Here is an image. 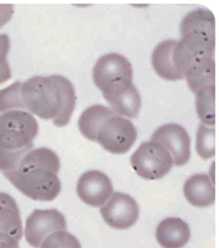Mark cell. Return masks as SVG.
<instances>
[{"label": "cell", "instance_id": "cell-11", "mask_svg": "<svg viewBox=\"0 0 219 248\" xmlns=\"http://www.w3.org/2000/svg\"><path fill=\"white\" fill-rule=\"evenodd\" d=\"M76 193L82 202L93 208H102L113 195V184L104 172L98 170L86 171L78 177Z\"/></svg>", "mask_w": 219, "mask_h": 248}, {"label": "cell", "instance_id": "cell-8", "mask_svg": "<svg viewBox=\"0 0 219 248\" xmlns=\"http://www.w3.org/2000/svg\"><path fill=\"white\" fill-rule=\"evenodd\" d=\"M93 80L100 92L122 81H133V67L125 56L107 53L96 61L93 69Z\"/></svg>", "mask_w": 219, "mask_h": 248}, {"label": "cell", "instance_id": "cell-27", "mask_svg": "<svg viewBox=\"0 0 219 248\" xmlns=\"http://www.w3.org/2000/svg\"><path fill=\"white\" fill-rule=\"evenodd\" d=\"M12 78V70L8 59L5 57H0V85L7 82Z\"/></svg>", "mask_w": 219, "mask_h": 248}, {"label": "cell", "instance_id": "cell-24", "mask_svg": "<svg viewBox=\"0 0 219 248\" xmlns=\"http://www.w3.org/2000/svg\"><path fill=\"white\" fill-rule=\"evenodd\" d=\"M20 89H22V82L16 81L13 85L0 90V113L26 109L22 100Z\"/></svg>", "mask_w": 219, "mask_h": 248}, {"label": "cell", "instance_id": "cell-3", "mask_svg": "<svg viewBox=\"0 0 219 248\" xmlns=\"http://www.w3.org/2000/svg\"><path fill=\"white\" fill-rule=\"evenodd\" d=\"M22 100L31 114L55 119L59 113V90L51 76H34L22 82Z\"/></svg>", "mask_w": 219, "mask_h": 248}, {"label": "cell", "instance_id": "cell-19", "mask_svg": "<svg viewBox=\"0 0 219 248\" xmlns=\"http://www.w3.org/2000/svg\"><path fill=\"white\" fill-rule=\"evenodd\" d=\"M115 115L117 114L108 107L100 104L92 105L82 111L78 118V129L86 140L96 142V136L103 124Z\"/></svg>", "mask_w": 219, "mask_h": 248}, {"label": "cell", "instance_id": "cell-4", "mask_svg": "<svg viewBox=\"0 0 219 248\" xmlns=\"http://www.w3.org/2000/svg\"><path fill=\"white\" fill-rule=\"evenodd\" d=\"M131 165L134 172L142 179L158 180L170 172L173 162L172 157L162 146L148 140L134 151Z\"/></svg>", "mask_w": 219, "mask_h": 248}, {"label": "cell", "instance_id": "cell-21", "mask_svg": "<svg viewBox=\"0 0 219 248\" xmlns=\"http://www.w3.org/2000/svg\"><path fill=\"white\" fill-rule=\"evenodd\" d=\"M60 166H61V163H60V158L56 155V152H53L49 148L39 147L28 151L23 156V158L20 160L16 170L18 169L41 167V169H47L52 172L59 173Z\"/></svg>", "mask_w": 219, "mask_h": 248}, {"label": "cell", "instance_id": "cell-12", "mask_svg": "<svg viewBox=\"0 0 219 248\" xmlns=\"http://www.w3.org/2000/svg\"><path fill=\"white\" fill-rule=\"evenodd\" d=\"M115 114L123 118H136L141 110V95L133 81H122L102 92Z\"/></svg>", "mask_w": 219, "mask_h": 248}, {"label": "cell", "instance_id": "cell-7", "mask_svg": "<svg viewBox=\"0 0 219 248\" xmlns=\"http://www.w3.org/2000/svg\"><path fill=\"white\" fill-rule=\"evenodd\" d=\"M151 140L160 146L170 154L175 166L187 165L191 156V140L189 133L179 124H164L154 132Z\"/></svg>", "mask_w": 219, "mask_h": 248}, {"label": "cell", "instance_id": "cell-29", "mask_svg": "<svg viewBox=\"0 0 219 248\" xmlns=\"http://www.w3.org/2000/svg\"><path fill=\"white\" fill-rule=\"evenodd\" d=\"M0 248H19V242L7 234H0Z\"/></svg>", "mask_w": 219, "mask_h": 248}, {"label": "cell", "instance_id": "cell-23", "mask_svg": "<svg viewBox=\"0 0 219 248\" xmlns=\"http://www.w3.org/2000/svg\"><path fill=\"white\" fill-rule=\"evenodd\" d=\"M196 152L204 160H209L216 155V131L214 127H206L200 124L196 131Z\"/></svg>", "mask_w": 219, "mask_h": 248}, {"label": "cell", "instance_id": "cell-15", "mask_svg": "<svg viewBox=\"0 0 219 248\" xmlns=\"http://www.w3.org/2000/svg\"><path fill=\"white\" fill-rule=\"evenodd\" d=\"M156 239L162 248H183L190 239V228L180 218H165L156 228Z\"/></svg>", "mask_w": 219, "mask_h": 248}, {"label": "cell", "instance_id": "cell-5", "mask_svg": "<svg viewBox=\"0 0 219 248\" xmlns=\"http://www.w3.org/2000/svg\"><path fill=\"white\" fill-rule=\"evenodd\" d=\"M137 140V129L129 119L119 115L110 118L103 124L96 136L98 142L105 151L113 155H125L133 147Z\"/></svg>", "mask_w": 219, "mask_h": 248}, {"label": "cell", "instance_id": "cell-16", "mask_svg": "<svg viewBox=\"0 0 219 248\" xmlns=\"http://www.w3.org/2000/svg\"><path fill=\"white\" fill-rule=\"evenodd\" d=\"M0 234H7L19 242L23 235V224L19 208L9 194L0 193Z\"/></svg>", "mask_w": 219, "mask_h": 248}, {"label": "cell", "instance_id": "cell-22", "mask_svg": "<svg viewBox=\"0 0 219 248\" xmlns=\"http://www.w3.org/2000/svg\"><path fill=\"white\" fill-rule=\"evenodd\" d=\"M195 108L202 124L214 127L216 124V85L206 86L195 94Z\"/></svg>", "mask_w": 219, "mask_h": 248}, {"label": "cell", "instance_id": "cell-20", "mask_svg": "<svg viewBox=\"0 0 219 248\" xmlns=\"http://www.w3.org/2000/svg\"><path fill=\"white\" fill-rule=\"evenodd\" d=\"M184 78L187 80L188 86L194 94L206 88L216 85V62L213 57L199 60L185 71Z\"/></svg>", "mask_w": 219, "mask_h": 248}, {"label": "cell", "instance_id": "cell-2", "mask_svg": "<svg viewBox=\"0 0 219 248\" xmlns=\"http://www.w3.org/2000/svg\"><path fill=\"white\" fill-rule=\"evenodd\" d=\"M20 193L32 200L52 202L61 193V181L57 173L47 169H18L4 175Z\"/></svg>", "mask_w": 219, "mask_h": 248}, {"label": "cell", "instance_id": "cell-1", "mask_svg": "<svg viewBox=\"0 0 219 248\" xmlns=\"http://www.w3.org/2000/svg\"><path fill=\"white\" fill-rule=\"evenodd\" d=\"M38 134V122L26 110L0 114V148L9 152L32 150Z\"/></svg>", "mask_w": 219, "mask_h": 248}, {"label": "cell", "instance_id": "cell-26", "mask_svg": "<svg viewBox=\"0 0 219 248\" xmlns=\"http://www.w3.org/2000/svg\"><path fill=\"white\" fill-rule=\"evenodd\" d=\"M14 7L10 4H0V30L12 19Z\"/></svg>", "mask_w": 219, "mask_h": 248}, {"label": "cell", "instance_id": "cell-10", "mask_svg": "<svg viewBox=\"0 0 219 248\" xmlns=\"http://www.w3.org/2000/svg\"><path fill=\"white\" fill-rule=\"evenodd\" d=\"M216 43L195 34H185L176 41L172 52V61L181 75L185 74L190 66L199 60L213 57Z\"/></svg>", "mask_w": 219, "mask_h": 248}, {"label": "cell", "instance_id": "cell-18", "mask_svg": "<svg viewBox=\"0 0 219 248\" xmlns=\"http://www.w3.org/2000/svg\"><path fill=\"white\" fill-rule=\"evenodd\" d=\"M51 78L59 90V113L52 122L56 127H65L70 123L72 113L75 110V88L72 85V82L65 76L52 75Z\"/></svg>", "mask_w": 219, "mask_h": 248}, {"label": "cell", "instance_id": "cell-9", "mask_svg": "<svg viewBox=\"0 0 219 248\" xmlns=\"http://www.w3.org/2000/svg\"><path fill=\"white\" fill-rule=\"evenodd\" d=\"M104 222L114 229H128L133 227L140 217V206L131 195L113 193L109 200L100 208Z\"/></svg>", "mask_w": 219, "mask_h": 248}, {"label": "cell", "instance_id": "cell-6", "mask_svg": "<svg viewBox=\"0 0 219 248\" xmlns=\"http://www.w3.org/2000/svg\"><path fill=\"white\" fill-rule=\"evenodd\" d=\"M66 219L61 212L56 209H36L26 220L23 234L28 245L39 248L45 238L57 231H65Z\"/></svg>", "mask_w": 219, "mask_h": 248}, {"label": "cell", "instance_id": "cell-28", "mask_svg": "<svg viewBox=\"0 0 219 248\" xmlns=\"http://www.w3.org/2000/svg\"><path fill=\"white\" fill-rule=\"evenodd\" d=\"M10 51V38L8 34H0V57L8 59V53Z\"/></svg>", "mask_w": 219, "mask_h": 248}, {"label": "cell", "instance_id": "cell-25", "mask_svg": "<svg viewBox=\"0 0 219 248\" xmlns=\"http://www.w3.org/2000/svg\"><path fill=\"white\" fill-rule=\"evenodd\" d=\"M39 248H81V245L75 235L67 231H57L49 234Z\"/></svg>", "mask_w": 219, "mask_h": 248}, {"label": "cell", "instance_id": "cell-14", "mask_svg": "<svg viewBox=\"0 0 219 248\" xmlns=\"http://www.w3.org/2000/svg\"><path fill=\"white\" fill-rule=\"evenodd\" d=\"M181 36L195 34L216 43V19L209 9L200 8L191 10L181 20Z\"/></svg>", "mask_w": 219, "mask_h": 248}, {"label": "cell", "instance_id": "cell-17", "mask_svg": "<svg viewBox=\"0 0 219 248\" xmlns=\"http://www.w3.org/2000/svg\"><path fill=\"white\" fill-rule=\"evenodd\" d=\"M176 41L175 39H166L162 41L155 47L152 52V67L155 72L164 80L169 81H177L184 78V75L177 71L172 61V52L175 48Z\"/></svg>", "mask_w": 219, "mask_h": 248}, {"label": "cell", "instance_id": "cell-13", "mask_svg": "<svg viewBox=\"0 0 219 248\" xmlns=\"http://www.w3.org/2000/svg\"><path fill=\"white\" fill-rule=\"evenodd\" d=\"M184 196L196 208H208L216 202V187L208 175L196 173L185 181Z\"/></svg>", "mask_w": 219, "mask_h": 248}]
</instances>
